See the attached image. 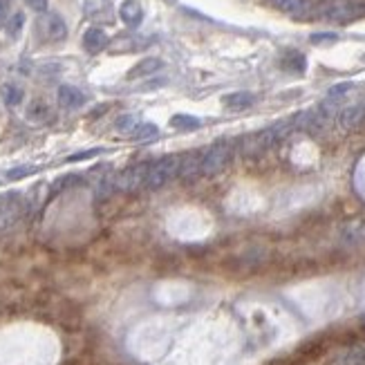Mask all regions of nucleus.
Instances as JSON below:
<instances>
[{
	"label": "nucleus",
	"instance_id": "0eeeda50",
	"mask_svg": "<svg viewBox=\"0 0 365 365\" xmlns=\"http://www.w3.org/2000/svg\"><path fill=\"white\" fill-rule=\"evenodd\" d=\"M365 121V103H354L343 108L338 112V124L345 128V131H354Z\"/></svg>",
	"mask_w": 365,
	"mask_h": 365
},
{
	"label": "nucleus",
	"instance_id": "1a4fd4ad",
	"mask_svg": "<svg viewBox=\"0 0 365 365\" xmlns=\"http://www.w3.org/2000/svg\"><path fill=\"white\" fill-rule=\"evenodd\" d=\"M108 43H110V38L101 27H90L83 34V47L88 50L90 54H99L101 50L108 47Z\"/></svg>",
	"mask_w": 365,
	"mask_h": 365
},
{
	"label": "nucleus",
	"instance_id": "20e7f679",
	"mask_svg": "<svg viewBox=\"0 0 365 365\" xmlns=\"http://www.w3.org/2000/svg\"><path fill=\"white\" fill-rule=\"evenodd\" d=\"M23 213V200L18 193H9V195H0V229H7L20 218Z\"/></svg>",
	"mask_w": 365,
	"mask_h": 365
},
{
	"label": "nucleus",
	"instance_id": "4be33fe9",
	"mask_svg": "<svg viewBox=\"0 0 365 365\" xmlns=\"http://www.w3.org/2000/svg\"><path fill=\"white\" fill-rule=\"evenodd\" d=\"M23 25H25V16L23 14H14L12 20L7 23V34L9 36H18L20 29H23Z\"/></svg>",
	"mask_w": 365,
	"mask_h": 365
},
{
	"label": "nucleus",
	"instance_id": "f3484780",
	"mask_svg": "<svg viewBox=\"0 0 365 365\" xmlns=\"http://www.w3.org/2000/svg\"><path fill=\"white\" fill-rule=\"evenodd\" d=\"M200 126L202 121L191 114H175L173 119H170V128H175V131H195Z\"/></svg>",
	"mask_w": 365,
	"mask_h": 365
},
{
	"label": "nucleus",
	"instance_id": "a878e982",
	"mask_svg": "<svg viewBox=\"0 0 365 365\" xmlns=\"http://www.w3.org/2000/svg\"><path fill=\"white\" fill-rule=\"evenodd\" d=\"M311 40H314V43H323V40H336V34H332V31H327V34H314V36H311Z\"/></svg>",
	"mask_w": 365,
	"mask_h": 365
},
{
	"label": "nucleus",
	"instance_id": "5701e85b",
	"mask_svg": "<svg viewBox=\"0 0 365 365\" xmlns=\"http://www.w3.org/2000/svg\"><path fill=\"white\" fill-rule=\"evenodd\" d=\"M81 177L79 175H66V177H61L54 181V193L63 191V188H68V186H74V184H79Z\"/></svg>",
	"mask_w": 365,
	"mask_h": 365
},
{
	"label": "nucleus",
	"instance_id": "f03ea898",
	"mask_svg": "<svg viewBox=\"0 0 365 365\" xmlns=\"http://www.w3.org/2000/svg\"><path fill=\"white\" fill-rule=\"evenodd\" d=\"M233 157V144L231 142H218L213 144L207 153H202V166H200V175H218L224 168L229 166Z\"/></svg>",
	"mask_w": 365,
	"mask_h": 365
},
{
	"label": "nucleus",
	"instance_id": "a211bd4d",
	"mask_svg": "<svg viewBox=\"0 0 365 365\" xmlns=\"http://www.w3.org/2000/svg\"><path fill=\"white\" fill-rule=\"evenodd\" d=\"M139 124H142V121H139V117L128 112V114H121L119 119H117L114 126H117V131H119V133H124V135H133V131H135V128H137Z\"/></svg>",
	"mask_w": 365,
	"mask_h": 365
},
{
	"label": "nucleus",
	"instance_id": "9b49d317",
	"mask_svg": "<svg viewBox=\"0 0 365 365\" xmlns=\"http://www.w3.org/2000/svg\"><path fill=\"white\" fill-rule=\"evenodd\" d=\"M200 166H202V153H191V155H186V157H181L177 177H181L184 181L195 179V177L200 175Z\"/></svg>",
	"mask_w": 365,
	"mask_h": 365
},
{
	"label": "nucleus",
	"instance_id": "39448f33",
	"mask_svg": "<svg viewBox=\"0 0 365 365\" xmlns=\"http://www.w3.org/2000/svg\"><path fill=\"white\" fill-rule=\"evenodd\" d=\"M323 16L327 20H334V23H350V20L361 16V9L357 5L348 3V0H336V3H329L323 9Z\"/></svg>",
	"mask_w": 365,
	"mask_h": 365
},
{
	"label": "nucleus",
	"instance_id": "2eb2a0df",
	"mask_svg": "<svg viewBox=\"0 0 365 365\" xmlns=\"http://www.w3.org/2000/svg\"><path fill=\"white\" fill-rule=\"evenodd\" d=\"M50 114H52V112H50V108H47V103L40 101V99L31 101L29 108H27V119L34 121V124H45V121L50 119Z\"/></svg>",
	"mask_w": 365,
	"mask_h": 365
},
{
	"label": "nucleus",
	"instance_id": "412c9836",
	"mask_svg": "<svg viewBox=\"0 0 365 365\" xmlns=\"http://www.w3.org/2000/svg\"><path fill=\"white\" fill-rule=\"evenodd\" d=\"M38 170V166H16V168H12V170H7V179H12V181H16V179H23V177H29V175H34Z\"/></svg>",
	"mask_w": 365,
	"mask_h": 365
},
{
	"label": "nucleus",
	"instance_id": "f257e3e1",
	"mask_svg": "<svg viewBox=\"0 0 365 365\" xmlns=\"http://www.w3.org/2000/svg\"><path fill=\"white\" fill-rule=\"evenodd\" d=\"M179 164H181V157L177 155H166V157H159L157 162L150 164L148 168V177H146V188L155 191V188H162L164 184H168L170 179L177 177L179 173Z\"/></svg>",
	"mask_w": 365,
	"mask_h": 365
},
{
	"label": "nucleus",
	"instance_id": "4468645a",
	"mask_svg": "<svg viewBox=\"0 0 365 365\" xmlns=\"http://www.w3.org/2000/svg\"><path fill=\"white\" fill-rule=\"evenodd\" d=\"M269 3L289 16H303V12L307 9V0H269Z\"/></svg>",
	"mask_w": 365,
	"mask_h": 365
},
{
	"label": "nucleus",
	"instance_id": "b1692460",
	"mask_svg": "<svg viewBox=\"0 0 365 365\" xmlns=\"http://www.w3.org/2000/svg\"><path fill=\"white\" fill-rule=\"evenodd\" d=\"M101 148H90V150H81V153H74L72 157H68V162H81V159H90L94 155H99Z\"/></svg>",
	"mask_w": 365,
	"mask_h": 365
},
{
	"label": "nucleus",
	"instance_id": "f8f14e48",
	"mask_svg": "<svg viewBox=\"0 0 365 365\" xmlns=\"http://www.w3.org/2000/svg\"><path fill=\"white\" fill-rule=\"evenodd\" d=\"M222 103H224V108H229V110H246L255 103V94H251V92H231V94L224 96Z\"/></svg>",
	"mask_w": 365,
	"mask_h": 365
},
{
	"label": "nucleus",
	"instance_id": "7ed1b4c3",
	"mask_svg": "<svg viewBox=\"0 0 365 365\" xmlns=\"http://www.w3.org/2000/svg\"><path fill=\"white\" fill-rule=\"evenodd\" d=\"M148 168L150 164H135V166H128L126 170H121L119 175L112 179L114 191H137L146 184V177H148Z\"/></svg>",
	"mask_w": 365,
	"mask_h": 365
},
{
	"label": "nucleus",
	"instance_id": "9d476101",
	"mask_svg": "<svg viewBox=\"0 0 365 365\" xmlns=\"http://www.w3.org/2000/svg\"><path fill=\"white\" fill-rule=\"evenodd\" d=\"M119 16L128 27H137V25H142V20H144V9L137 0H126L119 7Z\"/></svg>",
	"mask_w": 365,
	"mask_h": 365
},
{
	"label": "nucleus",
	"instance_id": "6ab92c4d",
	"mask_svg": "<svg viewBox=\"0 0 365 365\" xmlns=\"http://www.w3.org/2000/svg\"><path fill=\"white\" fill-rule=\"evenodd\" d=\"M283 66L287 70H292V72H305L307 68V61L303 54H298V52H287V57L283 61Z\"/></svg>",
	"mask_w": 365,
	"mask_h": 365
},
{
	"label": "nucleus",
	"instance_id": "6e6552de",
	"mask_svg": "<svg viewBox=\"0 0 365 365\" xmlns=\"http://www.w3.org/2000/svg\"><path fill=\"white\" fill-rule=\"evenodd\" d=\"M85 101H88V96H85L79 88H74V85H61L59 88V103L66 110H77Z\"/></svg>",
	"mask_w": 365,
	"mask_h": 365
},
{
	"label": "nucleus",
	"instance_id": "aec40b11",
	"mask_svg": "<svg viewBox=\"0 0 365 365\" xmlns=\"http://www.w3.org/2000/svg\"><path fill=\"white\" fill-rule=\"evenodd\" d=\"M157 133H159V128H157L155 124H139V126L135 128V131H133V137L139 139V142H144V139L157 137Z\"/></svg>",
	"mask_w": 365,
	"mask_h": 365
},
{
	"label": "nucleus",
	"instance_id": "393cba45",
	"mask_svg": "<svg viewBox=\"0 0 365 365\" xmlns=\"http://www.w3.org/2000/svg\"><path fill=\"white\" fill-rule=\"evenodd\" d=\"M25 3L34 9V12H40V14L47 12V0H25Z\"/></svg>",
	"mask_w": 365,
	"mask_h": 365
},
{
	"label": "nucleus",
	"instance_id": "ddd939ff",
	"mask_svg": "<svg viewBox=\"0 0 365 365\" xmlns=\"http://www.w3.org/2000/svg\"><path fill=\"white\" fill-rule=\"evenodd\" d=\"M162 66H164V63L159 59H144V61H139L131 72H128V79L148 77V74H155L157 70H162Z\"/></svg>",
	"mask_w": 365,
	"mask_h": 365
},
{
	"label": "nucleus",
	"instance_id": "dca6fc26",
	"mask_svg": "<svg viewBox=\"0 0 365 365\" xmlns=\"http://www.w3.org/2000/svg\"><path fill=\"white\" fill-rule=\"evenodd\" d=\"M0 94H3V101L7 105H12V108H14V105H18V103H23V99H25L23 88L16 85V83H5L3 90H0Z\"/></svg>",
	"mask_w": 365,
	"mask_h": 365
},
{
	"label": "nucleus",
	"instance_id": "bb28decb",
	"mask_svg": "<svg viewBox=\"0 0 365 365\" xmlns=\"http://www.w3.org/2000/svg\"><path fill=\"white\" fill-rule=\"evenodd\" d=\"M0 16H3V5H0Z\"/></svg>",
	"mask_w": 365,
	"mask_h": 365
},
{
	"label": "nucleus",
	"instance_id": "423d86ee",
	"mask_svg": "<svg viewBox=\"0 0 365 365\" xmlns=\"http://www.w3.org/2000/svg\"><path fill=\"white\" fill-rule=\"evenodd\" d=\"M40 31L43 36L52 43H59V40H66L68 38V25L59 14H45L40 18Z\"/></svg>",
	"mask_w": 365,
	"mask_h": 365
}]
</instances>
